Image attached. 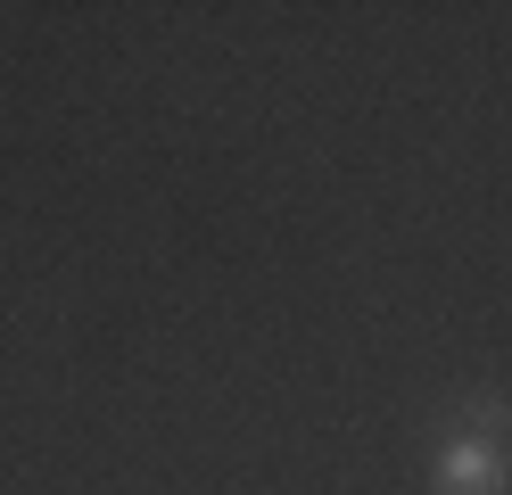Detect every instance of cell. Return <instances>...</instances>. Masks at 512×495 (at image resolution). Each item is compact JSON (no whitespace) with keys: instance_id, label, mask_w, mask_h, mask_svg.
<instances>
[{"instance_id":"cell-1","label":"cell","mask_w":512,"mask_h":495,"mask_svg":"<svg viewBox=\"0 0 512 495\" xmlns=\"http://www.w3.org/2000/svg\"><path fill=\"white\" fill-rule=\"evenodd\" d=\"M504 487V454L479 446V438H455L438 454V495H496Z\"/></svg>"}]
</instances>
